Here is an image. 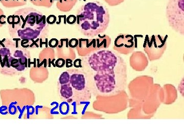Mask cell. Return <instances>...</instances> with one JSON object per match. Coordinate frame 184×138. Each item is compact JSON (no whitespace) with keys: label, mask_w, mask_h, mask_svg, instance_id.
Listing matches in <instances>:
<instances>
[{"label":"cell","mask_w":184,"mask_h":138,"mask_svg":"<svg viewBox=\"0 0 184 138\" xmlns=\"http://www.w3.org/2000/svg\"><path fill=\"white\" fill-rule=\"evenodd\" d=\"M88 62L97 72L94 79L100 93L117 94L125 90L127 68L124 60L118 53L106 49L98 50L88 57Z\"/></svg>","instance_id":"6da1fadb"},{"label":"cell","mask_w":184,"mask_h":138,"mask_svg":"<svg viewBox=\"0 0 184 138\" xmlns=\"http://www.w3.org/2000/svg\"><path fill=\"white\" fill-rule=\"evenodd\" d=\"M110 17L107 7L99 2H89L77 12V24L82 34L96 36L108 28Z\"/></svg>","instance_id":"7a4b0ae2"},{"label":"cell","mask_w":184,"mask_h":138,"mask_svg":"<svg viewBox=\"0 0 184 138\" xmlns=\"http://www.w3.org/2000/svg\"><path fill=\"white\" fill-rule=\"evenodd\" d=\"M166 18L169 26L182 35L184 34V0H168Z\"/></svg>","instance_id":"3957f363"},{"label":"cell","mask_w":184,"mask_h":138,"mask_svg":"<svg viewBox=\"0 0 184 138\" xmlns=\"http://www.w3.org/2000/svg\"><path fill=\"white\" fill-rule=\"evenodd\" d=\"M167 35H146L143 48L150 61L157 60L162 56L167 48Z\"/></svg>","instance_id":"277c9868"},{"label":"cell","mask_w":184,"mask_h":138,"mask_svg":"<svg viewBox=\"0 0 184 138\" xmlns=\"http://www.w3.org/2000/svg\"><path fill=\"white\" fill-rule=\"evenodd\" d=\"M70 74V82L73 91V97L77 100L86 99L90 94L88 89L86 76L83 72L77 69H71L69 72Z\"/></svg>","instance_id":"5b68a950"},{"label":"cell","mask_w":184,"mask_h":138,"mask_svg":"<svg viewBox=\"0 0 184 138\" xmlns=\"http://www.w3.org/2000/svg\"><path fill=\"white\" fill-rule=\"evenodd\" d=\"M135 47L134 37L131 34L121 33L115 38L113 49L119 53L128 55L131 53Z\"/></svg>","instance_id":"8992f818"},{"label":"cell","mask_w":184,"mask_h":138,"mask_svg":"<svg viewBox=\"0 0 184 138\" xmlns=\"http://www.w3.org/2000/svg\"><path fill=\"white\" fill-rule=\"evenodd\" d=\"M60 93L61 96L65 99H71L73 97V89L70 82L61 85Z\"/></svg>","instance_id":"52a82bcc"},{"label":"cell","mask_w":184,"mask_h":138,"mask_svg":"<svg viewBox=\"0 0 184 138\" xmlns=\"http://www.w3.org/2000/svg\"><path fill=\"white\" fill-rule=\"evenodd\" d=\"M60 113L61 115H66L70 111V105L66 102H63L59 106Z\"/></svg>","instance_id":"ba28073f"},{"label":"cell","mask_w":184,"mask_h":138,"mask_svg":"<svg viewBox=\"0 0 184 138\" xmlns=\"http://www.w3.org/2000/svg\"><path fill=\"white\" fill-rule=\"evenodd\" d=\"M70 74L69 71L64 72L60 76V85H63L69 83L70 82Z\"/></svg>","instance_id":"9c48e42d"},{"label":"cell","mask_w":184,"mask_h":138,"mask_svg":"<svg viewBox=\"0 0 184 138\" xmlns=\"http://www.w3.org/2000/svg\"><path fill=\"white\" fill-rule=\"evenodd\" d=\"M17 103H18V102L17 101L11 102L9 105V113L10 115H15V114L17 113L18 108H17V107H15V105L17 104Z\"/></svg>","instance_id":"30bf717a"},{"label":"cell","mask_w":184,"mask_h":138,"mask_svg":"<svg viewBox=\"0 0 184 138\" xmlns=\"http://www.w3.org/2000/svg\"><path fill=\"white\" fill-rule=\"evenodd\" d=\"M108 5L111 6H115L117 5H120L123 2H124L125 0H104Z\"/></svg>","instance_id":"8fae6325"},{"label":"cell","mask_w":184,"mask_h":138,"mask_svg":"<svg viewBox=\"0 0 184 138\" xmlns=\"http://www.w3.org/2000/svg\"><path fill=\"white\" fill-rule=\"evenodd\" d=\"M78 45V40L76 38H72L68 43L69 46H70L71 48H73L77 47Z\"/></svg>","instance_id":"7c38bea8"},{"label":"cell","mask_w":184,"mask_h":138,"mask_svg":"<svg viewBox=\"0 0 184 138\" xmlns=\"http://www.w3.org/2000/svg\"><path fill=\"white\" fill-rule=\"evenodd\" d=\"M65 63H66V61L63 58H58V59L56 60V62H55L56 67L58 68L63 67L65 66Z\"/></svg>","instance_id":"4fadbf2b"},{"label":"cell","mask_w":184,"mask_h":138,"mask_svg":"<svg viewBox=\"0 0 184 138\" xmlns=\"http://www.w3.org/2000/svg\"><path fill=\"white\" fill-rule=\"evenodd\" d=\"M26 109L27 110V119L30 118V115H32L35 113V109L32 106L27 105Z\"/></svg>","instance_id":"5bb4252c"},{"label":"cell","mask_w":184,"mask_h":138,"mask_svg":"<svg viewBox=\"0 0 184 138\" xmlns=\"http://www.w3.org/2000/svg\"><path fill=\"white\" fill-rule=\"evenodd\" d=\"M10 51L7 48H2L0 50V55H1V56H5V55H10Z\"/></svg>","instance_id":"9a60e30c"},{"label":"cell","mask_w":184,"mask_h":138,"mask_svg":"<svg viewBox=\"0 0 184 138\" xmlns=\"http://www.w3.org/2000/svg\"><path fill=\"white\" fill-rule=\"evenodd\" d=\"M53 44H54V48L56 47L57 46L58 44V40H56V39H55V38L51 39V40H50V42H49V45L50 46V47H52V48H53Z\"/></svg>","instance_id":"2e32d148"},{"label":"cell","mask_w":184,"mask_h":138,"mask_svg":"<svg viewBox=\"0 0 184 138\" xmlns=\"http://www.w3.org/2000/svg\"><path fill=\"white\" fill-rule=\"evenodd\" d=\"M81 60L80 59H77L74 62V64L73 66L75 68H82V65H81Z\"/></svg>","instance_id":"e0dca14e"},{"label":"cell","mask_w":184,"mask_h":138,"mask_svg":"<svg viewBox=\"0 0 184 138\" xmlns=\"http://www.w3.org/2000/svg\"><path fill=\"white\" fill-rule=\"evenodd\" d=\"M17 108H18V110L20 111V116L18 117V118L21 119L22 118L23 115L24 113L25 112V110L26 109V106H24L22 108H20V106H18V107H17Z\"/></svg>","instance_id":"ac0fdd59"},{"label":"cell","mask_w":184,"mask_h":138,"mask_svg":"<svg viewBox=\"0 0 184 138\" xmlns=\"http://www.w3.org/2000/svg\"><path fill=\"white\" fill-rule=\"evenodd\" d=\"M37 67H38V68H40V67H41L43 64H44V67H45V68H46L47 66V65L46 59H44L43 61L41 63H40V59H37Z\"/></svg>","instance_id":"d6986e66"},{"label":"cell","mask_w":184,"mask_h":138,"mask_svg":"<svg viewBox=\"0 0 184 138\" xmlns=\"http://www.w3.org/2000/svg\"><path fill=\"white\" fill-rule=\"evenodd\" d=\"M73 66V61L70 59H66V67L68 68L72 67Z\"/></svg>","instance_id":"ffe728a7"},{"label":"cell","mask_w":184,"mask_h":138,"mask_svg":"<svg viewBox=\"0 0 184 138\" xmlns=\"http://www.w3.org/2000/svg\"><path fill=\"white\" fill-rule=\"evenodd\" d=\"M36 61H37V59H36V58H34V62H31L30 58H28V67L29 68H30L31 65V64H33V65H34V67L35 68L36 66H37V65H36Z\"/></svg>","instance_id":"44dd1931"},{"label":"cell","mask_w":184,"mask_h":138,"mask_svg":"<svg viewBox=\"0 0 184 138\" xmlns=\"http://www.w3.org/2000/svg\"><path fill=\"white\" fill-rule=\"evenodd\" d=\"M53 104L56 105V106L54 108H52L51 111H50V113H52L53 111H55V110H56L57 108H58V107H59L58 103L57 102H52L51 103V105H53Z\"/></svg>","instance_id":"7402d4cb"},{"label":"cell","mask_w":184,"mask_h":138,"mask_svg":"<svg viewBox=\"0 0 184 138\" xmlns=\"http://www.w3.org/2000/svg\"><path fill=\"white\" fill-rule=\"evenodd\" d=\"M15 57H21L23 56V52L21 51H16L15 52V55H14Z\"/></svg>","instance_id":"603a6c76"},{"label":"cell","mask_w":184,"mask_h":138,"mask_svg":"<svg viewBox=\"0 0 184 138\" xmlns=\"http://www.w3.org/2000/svg\"><path fill=\"white\" fill-rule=\"evenodd\" d=\"M55 59H53V60H51V59L49 58V66L48 67L49 68L51 67V65L53 66L54 67H56V66H55V63H54V61H55Z\"/></svg>","instance_id":"cb8c5ba5"},{"label":"cell","mask_w":184,"mask_h":138,"mask_svg":"<svg viewBox=\"0 0 184 138\" xmlns=\"http://www.w3.org/2000/svg\"><path fill=\"white\" fill-rule=\"evenodd\" d=\"M15 69L18 71H23V70H25V66H24V65H20L18 67H17Z\"/></svg>","instance_id":"d4e9b609"},{"label":"cell","mask_w":184,"mask_h":138,"mask_svg":"<svg viewBox=\"0 0 184 138\" xmlns=\"http://www.w3.org/2000/svg\"><path fill=\"white\" fill-rule=\"evenodd\" d=\"M76 102H73V103H72V105L74 106V111L73 113H72V114H77V113L76 111Z\"/></svg>","instance_id":"484cf974"},{"label":"cell","mask_w":184,"mask_h":138,"mask_svg":"<svg viewBox=\"0 0 184 138\" xmlns=\"http://www.w3.org/2000/svg\"><path fill=\"white\" fill-rule=\"evenodd\" d=\"M43 106H40V105H37L36 107H35V114H36V115H38V109L39 108H43Z\"/></svg>","instance_id":"4316f807"},{"label":"cell","mask_w":184,"mask_h":138,"mask_svg":"<svg viewBox=\"0 0 184 138\" xmlns=\"http://www.w3.org/2000/svg\"><path fill=\"white\" fill-rule=\"evenodd\" d=\"M7 109H8V108H7V107L3 105V106H2V107L0 108V113L5 111L7 110Z\"/></svg>","instance_id":"83f0119b"},{"label":"cell","mask_w":184,"mask_h":138,"mask_svg":"<svg viewBox=\"0 0 184 138\" xmlns=\"http://www.w3.org/2000/svg\"><path fill=\"white\" fill-rule=\"evenodd\" d=\"M84 102H85L86 105H85V108H84V109H83V111H82V115H83L84 113H85V111H86V108H87V107H88V105H89V104L90 103V102L84 101Z\"/></svg>","instance_id":"f1b7e54d"},{"label":"cell","mask_w":184,"mask_h":138,"mask_svg":"<svg viewBox=\"0 0 184 138\" xmlns=\"http://www.w3.org/2000/svg\"><path fill=\"white\" fill-rule=\"evenodd\" d=\"M40 47H42V45L45 43V42H42V39H40Z\"/></svg>","instance_id":"f546056e"},{"label":"cell","mask_w":184,"mask_h":138,"mask_svg":"<svg viewBox=\"0 0 184 138\" xmlns=\"http://www.w3.org/2000/svg\"><path fill=\"white\" fill-rule=\"evenodd\" d=\"M59 114H60V113L58 112V111H54L52 112V113H51V115H59Z\"/></svg>","instance_id":"4dcf8cb0"},{"label":"cell","mask_w":184,"mask_h":138,"mask_svg":"<svg viewBox=\"0 0 184 138\" xmlns=\"http://www.w3.org/2000/svg\"><path fill=\"white\" fill-rule=\"evenodd\" d=\"M8 111H4V112H1V113H0V114H1V115H6L7 114H8Z\"/></svg>","instance_id":"1f68e13d"},{"label":"cell","mask_w":184,"mask_h":138,"mask_svg":"<svg viewBox=\"0 0 184 138\" xmlns=\"http://www.w3.org/2000/svg\"><path fill=\"white\" fill-rule=\"evenodd\" d=\"M45 44H46V47H48V39H46V42H45Z\"/></svg>","instance_id":"d6a6232c"}]
</instances>
